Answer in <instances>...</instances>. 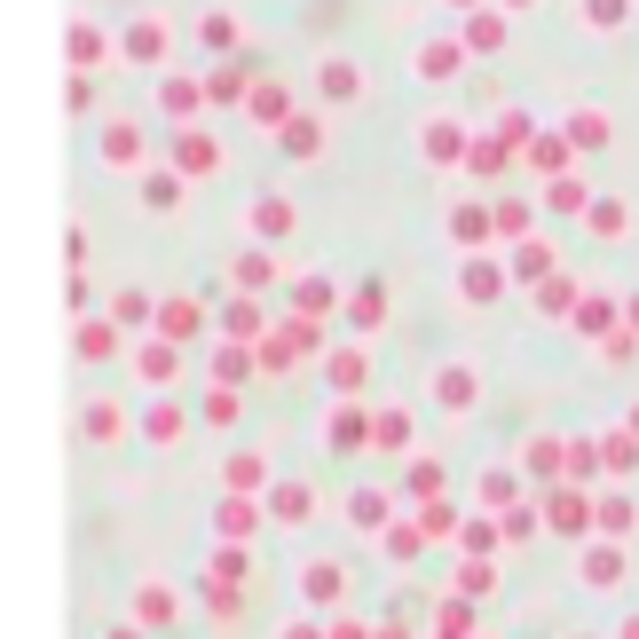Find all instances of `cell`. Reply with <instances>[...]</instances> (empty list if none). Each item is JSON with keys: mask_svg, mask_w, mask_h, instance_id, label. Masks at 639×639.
<instances>
[{"mask_svg": "<svg viewBox=\"0 0 639 639\" xmlns=\"http://www.w3.org/2000/svg\"><path fill=\"white\" fill-rule=\"evenodd\" d=\"M442 403H474V372H442Z\"/></svg>", "mask_w": 639, "mask_h": 639, "instance_id": "obj_2", "label": "cell"}, {"mask_svg": "<svg viewBox=\"0 0 639 639\" xmlns=\"http://www.w3.org/2000/svg\"><path fill=\"white\" fill-rule=\"evenodd\" d=\"M623 639H639V616H631V623H623Z\"/></svg>", "mask_w": 639, "mask_h": 639, "instance_id": "obj_4", "label": "cell"}, {"mask_svg": "<svg viewBox=\"0 0 639 639\" xmlns=\"http://www.w3.org/2000/svg\"><path fill=\"white\" fill-rule=\"evenodd\" d=\"M158 332H174V340H190V332H198V308H190V301H174V308L158 316Z\"/></svg>", "mask_w": 639, "mask_h": 639, "instance_id": "obj_1", "label": "cell"}, {"mask_svg": "<svg viewBox=\"0 0 639 639\" xmlns=\"http://www.w3.org/2000/svg\"><path fill=\"white\" fill-rule=\"evenodd\" d=\"M277 521H308V490H277Z\"/></svg>", "mask_w": 639, "mask_h": 639, "instance_id": "obj_3", "label": "cell"}]
</instances>
